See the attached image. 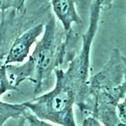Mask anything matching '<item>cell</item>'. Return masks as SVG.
<instances>
[{"label": "cell", "mask_w": 126, "mask_h": 126, "mask_svg": "<svg viewBox=\"0 0 126 126\" xmlns=\"http://www.w3.org/2000/svg\"><path fill=\"white\" fill-rule=\"evenodd\" d=\"M25 122L27 123L28 126H57L47 122L46 121L37 118L32 113L27 112L23 115Z\"/></svg>", "instance_id": "cell-9"}, {"label": "cell", "mask_w": 126, "mask_h": 126, "mask_svg": "<svg viewBox=\"0 0 126 126\" xmlns=\"http://www.w3.org/2000/svg\"><path fill=\"white\" fill-rule=\"evenodd\" d=\"M78 39L72 30L65 33L59 21L52 14L45 24L42 37L36 43L29 60L21 65H6L9 79L16 87L29 80L33 83L34 94L43 92L49 88L55 70L66 59L70 61L73 59L69 52Z\"/></svg>", "instance_id": "cell-1"}, {"label": "cell", "mask_w": 126, "mask_h": 126, "mask_svg": "<svg viewBox=\"0 0 126 126\" xmlns=\"http://www.w3.org/2000/svg\"><path fill=\"white\" fill-rule=\"evenodd\" d=\"M126 69V57L118 49H115L103 69L88 82V96L93 98L95 94L103 93L119 102L124 100Z\"/></svg>", "instance_id": "cell-4"}, {"label": "cell", "mask_w": 126, "mask_h": 126, "mask_svg": "<svg viewBox=\"0 0 126 126\" xmlns=\"http://www.w3.org/2000/svg\"><path fill=\"white\" fill-rule=\"evenodd\" d=\"M46 23L41 22L25 31L13 41L9 49L5 65L23 63L29 54L32 46L44 32Z\"/></svg>", "instance_id": "cell-5"}, {"label": "cell", "mask_w": 126, "mask_h": 126, "mask_svg": "<svg viewBox=\"0 0 126 126\" xmlns=\"http://www.w3.org/2000/svg\"><path fill=\"white\" fill-rule=\"evenodd\" d=\"M56 84L52 90L22 103L39 119L62 126H76L73 112L77 92L63 69L54 71Z\"/></svg>", "instance_id": "cell-2"}, {"label": "cell", "mask_w": 126, "mask_h": 126, "mask_svg": "<svg viewBox=\"0 0 126 126\" xmlns=\"http://www.w3.org/2000/svg\"><path fill=\"white\" fill-rule=\"evenodd\" d=\"M81 126H102L98 120L92 116L89 115L84 119Z\"/></svg>", "instance_id": "cell-10"}, {"label": "cell", "mask_w": 126, "mask_h": 126, "mask_svg": "<svg viewBox=\"0 0 126 126\" xmlns=\"http://www.w3.org/2000/svg\"><path fill=\"white\" fill-rule=\"evenodd\" d=\"M92 116L97 119L103 126H126V122H124L118 115L115 105L96 102Z\"/></svg>", "instance_id": "cell-7"}, {"label": "cell", "mask_w": 126, "mask_h": 126, "mask_svg": "<svg viewBox=\"0 0 126 126\" xmlns=\"http://www.w3.org/2000/svg\"><path fill=\"white\" fill-rule=\"evenodd\" d=\"M8 90L18 91V87L15 86L9 79L6 73V65L0 68V95Z\"/></svg>", "instance_id": "cell-8"}, {"label": "cell", "mask_w": 126, "mask_h": 126, "mask_svg": "<svg viewBox=\"0 0 126 126\" xmlns=\"http://www.w3.org/2000/svg\"><path fill=\"white\" fill-rule=\"evenodd\" d=\"M103 1H94L90 7L88 29L82 35L80 52L73 57L64 74L77 92L76 100H80L88 91L89 69L90 67L91 49L98 29Z\"/></svg>", "instance_id": "cell-3"}, {"label": "cell", "mask_w": 126, "mask_h": 126, "mask_svg": "<svg viewBox=\"0 0 126 126\" xmlns=\"http://www.w3.org/2000/svg\"><path fill=\"white\" fill-rule=\"evenodd\" d=\"M25 120L23 116L18 118L17 124H16L15 126H25Z\"/></svg>", "instance_id": "cell-11"}, {"label": "cell", "mask_w": 126, "mask_h": 126, "mask_svg": "<svg viewBox=\"0 0 126 126\" xmlns=\"http://www.w3.org/2000/svg\"><path fill=\"white\" fill-rule=\"evenodd\" d=\"M50 2L55 15L65 33L71 30L73 24H82L80 16L76 8V1L72 0H53Z\"/></svg>", "instance_id": "cell-6"}]
</instances>
